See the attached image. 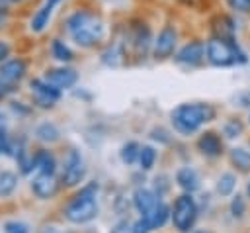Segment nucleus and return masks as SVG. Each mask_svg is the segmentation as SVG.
<instances>
[{
	"mask_svg": "<svg viewBox=\"0 0 250 233\" xmlns=\"http://www.w3.org/2000/svg\"><path fill=\"white\" fill-rule=\"evenodd\" d=\"M66 29L76 41V45L86 47V49L98 45L105 33L104 22L94 12H88V10H76L72 16H68Z\"/></svg>",
	"mask_w": 250,
	"mask_h": 233,
	"instance_id": "1",
	"label": "nucleus"
},
{
	"mask_svg": "<svg viewBox=\"0 0 250 233\" xmlns=\"http://www.w3.org/2000/svg\"><path fill=\"white\" fill-rule=\"evenodd\" d=\"M215 119V108L211 104H182L172 112L174 129L182 135L195 133L203 123Z\"/></svg>",
	"mask_w": 250,
	"mask_h": 233,
	"instance_id": "2",
	"label": "nucleus"
},
{
	"mask_svg": "<svg viewBox=\"0 0 250 233\" xmlns=\"http://www.w3.org/2000/svg\"><path fill=\"white\" fill-rule=\"evenodd\" d=\"M98 184L92 182L84 186L64 208V217L72 223H88L98 215Z\"/></svg>",
	"mask_w": 250,
	"mask_h": 233,
	"instance_id": "3",
	"label": "nucleus"
},
{
	"mask_svg": "<svg viewBox=\"0 0 250 233\" xmlns=\"http://www.w3.org/2000/svg\"><path fill=\"white\" fill-rule=\"evenodd\" d=\"M205 57L213 67H230L246 61V55L238 49L234 39H227L219 35H213L205 43Z\"/></svg>",
	"mask_w": 250,
	"mask_h": 233,
	"instance_id": "4",
	"label": "nucleus"
},
{
	"mask_svg": "<svg viewBox=\"0 0 250 233\" xmlns=\"http://www.w3.org/2000/svg\"><path fill=\"white\" fill-rule=\"evenodd\" d=\"M195 217H197V206H195V200L191 198V194L178 196L174 202V208H172V221H174L176 229L182 233L189 231L195 223Z\"/></svg>",
	"mask_w": 250,
	"mask_h": 233,
	"instance_id": "5",
	"label": "nucleus"
},
{
	"mask_svg": "<svg viewBox=\"0 0 250 233\" xmlns=\"http://www.w3.org/2000/svg\"><path fill=\"white\" fill-rule=\"evenodd\" d=\"M176 43H178V31L172 27V25H164L160 29V33L156 35L154 39V45H152V55L156 61H162V59H168L174 49H176Z\"/></svg>",
	"mask_w": 250,
	"mask_h": 233,
	"instance_id": "6",
	"label": "nucleus"
},
{
	"mask_svg": "<svg viewBox=\"0 0 250 233\" xmlns=\"http://www.w3.org/2000/svg\"><path fill=\"white\" fill-rule=\"evenodd\" d=\"M29 86H31V94H33L35 104L41 106V108H51L61 98V90L55 88L53 84H49L45 78L43 80L41 78H33L29 82Z\"/></svg>",
	"mask_w": 250,
	"mask_h": 233,
	"instance_id": "7",
	"label": "nucleus"
},
{
	"mask_svg": "<svg viewBox=\"0 0 250 233\" xmlns=\"http://www.w3.org/2000/svg\"><path fill=\"white\" fill-rule=\"evenodd\" d=\"M84 161H82V155L78 151H70L66 161H64V166H62V174H61V180L62 184L66 186H76L82 178H84Z\"/></svg>",
	"mask_w": 250,
	"mask_h": 233,
	"instance_id": "8",
	"label": "nucleus"
},
{
	"mask_svg": "<svg viewBox=\"0 0 250 233\" xmlns=\"http://www.w3.org/2000/svg\"><path fill=\"white\" fill-rule=\"evenodd\" d=\"M205 59V43L203 41H189L186 43L178 53H176V63L180 65H188V67H195Z\"/></svg>",
	"mask_w": 250,
	"mask_h": 233,
	"instance_id": "9",
	"label": "nucleus"
},
{
	"mask_svg": "<svg viewBox=\"0 0 250 233\" xmlns=\"http://www.w3.org/2000/svg\"><path fill=\"white\" fill-rule=\"evenodd\" d=\"M45 80L49 84H53L55 88L59 90H66V88H72L78 80V74L74 69H68V67H61V69H51L45 72Z\"/></svg>",
	"mask_w": 250,
	"mask_h": 233,
	"instance_id": "10",
	"label": "nucleus"
},
{
	"mask_svg": "<svg viewBox=\"0 0 250 233\" xmlns=\"http://www.w3.org/2000/svg\"><path fill=\"white\" fill-rule=\"evenodd\" d=\"M25 70H27V67H25V61L23 59L4 61L2 67H0V80L14 88V84H18L25 76Z\"/></svg>",
	"mask_w": 250,
	"mask_h": 233,
	"instance_id": "11",
	"label": "nucleus"
},
{
	"mask_svg": "<svg viewBox=\"0 0 250 233\" xmlns=\"http://www.w3.org/2000/svg\"><path fill=\"white\" fill-rule=\"evenodd\" d=\"M31 188L39 198H51L57 194L59 190V180L55 174H45V172H37L35 178L31 180Z\"/></svg>",
	"mask_w": 250,
	"mask_h": 233,
	"instance_id": "12",
	"label": "nucleus"
},
{
	"mask_svg": "<svg viewBox=\"0 0 250 233\" xmlns=\"http://www.w3.org/2000/svg\"><path fill=\"white\" fill-rule=\"evenodd\" d=\"M131 43H133V49H135L137 57H145V53L150 47V29H148L146 23H139V25L133 27Z\"/></svg>",
	"mask_w": 250,
	"mask_h": 233,
	"instance_id": "13",
	"label": "nucleus"
},
{
	"mask_svg": "<svg viewBox=\"0 0 250 233\" xmlns=\"http://www.w3.org/2000/svg\"><path fill=\"white\" fill-rule=\"evenodd\" d=\"M133 204H135L137 211H139L143 217H146V215L154 210V206L158 204V200H156V194H154V192H150V190H146V188H139V190H135V194H133Z\"/></svg>",
	"mask_w": 250,
	"mask_h": 233,
	"instance_id": "14",
	"label": "nucleus"
},
{
	"mask_svg": "<svg viewBox=\"0 0 250 233\" xmlns=\"http://www.w3.org/2000/svg\"><path fill=\"white\" fill-rule=\"evenodd\" d=\"M197 147L203 155L207 157H219L221 151H223V145H221V139L213 133V131H207L203 133L199 139H197Z\"/></svg>",
	"mask_w": 250,
	"mask_h": 233,
	"instance_id": "15",
	"label": "nucleus"
},
{
	"mask_svg": "<svg viewBox=\"0 0 250 233\" xmlns=\"http://www.w3.org/2000/svg\"><path fill=\"white\" fill-rule=\"evenodd\" d=\"M57 2H59V0H45V4H43V6L37 10V14L31 18V31L39 33V31L45 29V25L49 23V18H51L53 8L57 6Z\"/></svg>",
	"mask_w": 250,
	"mask_h": 233,
	"instance_id": "16",
	"label": "nucleus"
},
{
	"mask_svg": "<svg viewBox=\"0 0 250 233\" xmlns=\"http://www.w3.org/2000/svg\"><path fill=\"white\" fill-rule=\"evenodd\" d=\"M33 168L37 172H45V174H55L57 163L51 151H37L33 155Z\"/></svg>",
	"mask_w": 250,
	"mask_h": 233,
	"instance_id": "17",
	"label": "nucleus"
},
{
	"mask_svg": "<svg viewBox=\"0 0 250 233\" xmlns=\"http://www.w3.org/2000/svg\"><path fill=\"white\" fill-rule=\"evenodd\" d=\"M176 182H178L186 192H189V194L199 188V176H197V172H195L193 168H189V166H184V168L178 170Z\"/></svg>",
	"mask_w": 250,
	"mask_h": 233,
	"instance_id": "18",
	"label": "nucleus"
},
{
	"mask_svg": "<svg viewBox=\"0 0 250 233\" xmlns=\"http://www.w3.org/2000/svg\"><path fill=\"white\" fill-rule=\"evenodd\" d=\"M170 215H172V213H170V208H168L164 202H158V204L154 206V210L145 217V221L148 223L150 229H158V227H162V225L166 223V219H168Z\"/></svg>",
	"mask_w": 250,
	"mask_h": 233,
	"instance_id": "19",
	"label": "nucleus"
},
{
	"mask_svg": "<svg viewBox=\"0 0 250 233\" xmlns=\"http://www.w3.org/2000/svg\"><path fill=\"white\" fill-rule=\"evenodd\" d=\"M123 59H125V51H123V45L121 43H113L109 45L104 55H102V61L107 65V67H119L123 65Z\"/></svg>",
	"mask_w": 250,
	"mask_h": 233,
	"instance_id": "20",
	"label": "nucleus"
},
{
	"mask_svg": "<svg viewBox=\"0 0 250 233\" xmlns=\"http://www.w3.org/2000/svg\"><path fill=\"white\" fill-rule=\"evenodd\" d=\"M217 23H219V25H215V35L227 37V39H234L236 25H234V20H232V18H229V16H219V18H217Z\"/></svg>",
	"mask_w": 250,
	"mask_h": 233,
	"instance_id": "21",
	"label": "nucleus"
},
{
	"mask_svg": "<svg viewBox=\"0 0 250 233\" xmlns=\"http://www.w3.org/2000/svg\"><path fill=\"white\" fill-rule=\"evenodd\" d=\"M230 161L238 170H242V172L250 170V153L246 149H240V147L230 149Z\"/></svg>",
	"mask_w": 250,
	"mask_h": 233,
	"instance_id": "22",
	"label": "nucleus"
},
{
	"mask_svg": "<svg viewBox=\"0 0 250 233\" xmlns=\"http://www.w3.org/2000/svg\"><path fill=\"white\" fill-rule=\"evenodd\" d=\"M18 184V176L10 170H0V198L10 196L16 190Z\"/></svg>",
	"mask_w": 250,
	"mask_h": 233,
	"instance_id": "23",
	"label": "nucleus"
},
{
	"mask_svg": "<svg viewBox=\"0 0 250 233\" xmlns=\"http://www.w3.org/2000/svg\"><path fill=\"white\" fill-rule=\"evenodd\" d=\"M51 53H53V57H55L57 61H61V63L72 61V51H70L68 45H66L64 41H61V39H53V43H51Z\"/></svg>",
	"mask_w": 250,
	"mask_h": 233,
	"instance_id": "24",
	"label": "nucleus"
},
{
	"mask_svg": "<svg viewBox=\"0 0 250 233\" xmlns=\"http://www.w3.org/2000/svg\"><path fill=\"white\" fill-rule=\"evenodd\" d=\"M35 135H37L41 141H45V143H53V141L59 139V129H57L53 123L45 121V123H41V125L35 129Z\"/></svg>",
	"mask_w": 250,
	"mask_h": 233,
	"instance_id": "25",
	"label": "nucleus"
},
{
	"mask_svg": "<svg viewBox=\"0 0 250 233\" xmlns=\"http://www.w3.org/2000/svg\"><path fill=\"white\" fill-rule=\"evenodd\" d=\"M139 153H141V145L135 141H129L121 149V161L125 164H133L135 161H139Z\"/></svg>",
	"mask_w": 250,
	"mask_h": 233,
	"instance_id": "26",
	"label": "nucleus"
},
{
	"mask_svg": "<svg viewBox=\"0 0 250 233\" xmlns=\"http://www.w3.org/2000/svg\"><path fill=\"white\" fill-rule=\"evenodd\" d=\"M154 161H156V151L152 147H148V145L141 147V153H139V164H141V168L143 170L152 168Z\"/></svg>",
	"mask_w": 250,
	"mask_h": 233,
	"instance_id": "27",
	"label": "nucleus"
},
{
	"mask_svg": "<svg viewBox=\"0 0 250 233\" xmlns=\"http://www.w3.org/2000/svg\"><path fill=\"white\" fill-rule=\"evenodd\" d=\"M234 184H236V178H234L230 172H227V174H223V176L219 178V182H217V192H219L221 196H229V194L234 190Z\"/></svg>",
	"mask_w": 250,
	"mask_h": 233,
	"instance_id": "28",
	"label": "nucleus"
},
{
	"mask_svg": "<svg viewBox=\"0 0 250 233\" xmlns=\"http://www.w3.org/2000/svg\"><path fill=\"white\" fill-rule=\"evenodd\" d=\"M244 211H246V202H244L242 196L236 194V196L232 198V202H230V213H232L234 217H242Z\"/></svg>",
	"mask_w": 250,
	"mask_h": 233,
	"instance_id": "29",
	"label": "nucleus"
},
{
	"mask_svg": "<svg viewBox=\"0 0 250 233\" xmlns=\"http://www.w3.org/2000/svg\"><path fill=\"white\" fill-rule=\"evenodd\" d=\"M240 133H242V123H240L238 119H230V121H227V125H225V135H227L229 139L238 137Z\"/></svg>",
	"mask_w": 250,
	"mask_h": 233,
	"instance_id": "30",
	"label": "nucleus"
},
{
	"mask_svg": "<svg viewBox=\"0 0 250 233\" xmlns=\"http://www.w3.org/2000/svg\"><path fill=\"white\" fill-rule=\"evenodd\" d=\"M4 233H27V225L21 221H8L4 225Z\"/></svg>",
	"mask_w": 250,
	"mask_h": 233,
	"instance_id": "31",
	"label": "nucleus"
},
{
	"mask_svg": "<svg viewBox=\"0 0 250 233\" xmlns=\"http://www.w3.org/2000/svg\"><path fill=\"white\" fill-rule=\"evenodd\" d=\"M227 2L236 12H250V0H227Z\"/></svg>",
	"mask_w": 250,
	"mask_h": 233,
	"instance_id": "32",
	"label": "nucleus"
},
{
	"mask_svg": "<svg viewBox=\"0 0 250 233\" xmlns=\"http://www.w3.org/2000/svg\"><path fill=\"white\" fill-rule=\"evenodd\" d=\"M0 153H4V155H10L12 153V145H10V139H8L6 131L0 133Z\"/></svg>",
	"mask_w": 250,
	"mask_h": 233,
	"instance_id": "33",
	"label": "nucleus"
},
{
	"mask_svg": "<svg viewBox=\"0 0 250 233\" xmlns=\"http://www.w3.org/2000/svg\"><path fill=\"white\" fill-rule=\"evenodd\" d=\"M111 233H133V227L129 225V221H119V223L111 229Z\"/></svg>",
	"mask_w": 250,
	"mask_h": 233,
	"instance_id": "34",
	"label": "nucleus"
},
{
	"mask_svg": "<svg viewBox=\"0 0 250 233\" xmlns=\"http://www.w3.org/2000/svg\"><path fill=\"white\" fill-rule=\"evenodd\" d=\"M148 231H150V227H148V223L145 221V217L139 219V221L133 225V233H148Z\"/></svg>",
	"mask_w": 250,
	"mask_h": 233,
	"instance_id": "35",
	"label": "nucleus"
},
{
	"mask_svg": "<svg viewBox=\"0 0 250 233\" xmlns=\"http://www.w3.org/2000/svg\"><path fill=\"white\" fill-rule=\"evenodd\" d=\"M10 55V45L6 41H0V63L6 61V57Z\"/></svg>",
	"mask_w": 250,
	"mask_h": 233,
	"instance_id": "36",
	"label": "nucleus"
},
{
	"mask_svg": "<svg viewBox=\"0 0 250 233\" xmlns=\"http://www.w3.org/2000/svg\"><path fill=\"white\" fill-rule=\"evenodd\" d=\"M10 90H12V86H8L6 82H2V80H0V100H2Z\"/></svg>",
	"mask_w": 250,
	"mask_h": 233,
	"instance_id": "37",
	"label": "nucleus"
},
{
	"mask_svg": "<svg viewBox=\"0 0 250 233\" xmlns=\"http://www.w3.org/2000/svg\"><path fill=\"white\" fill-rule=\"evenodd\" d=\"M41 233H68V231H61L57 227H45V229H41Z\"/></svg>",
	"mask_w": 250,
	"mask_h": 233,
	"instance_id": "38",
	"label": "nucleus"
},
{
	"mask_svg": "<svg viewBox=\"0 0 250 233\" xmlns=\"http://www.w3.org/2000/svg\"><path fill=\"white\" fill-rule=\"evenodd\" d=\"M6 18H8V12L4 10V4H0V23H4Z\"/></svg>",
	"mask_w": 250,
	"mask_h": 233,
	"instance_id": "39",
	"label": "nucleus"
},
{
	"mask_svg": "<svg viewBox=\"0 0 250 233\" xmlns=\"http://www.w3.org/2000/svg\"><path fill=\"white\" fill-rule=\"evenodd\" d=\"M21 0H0V4H18Z\"/></svg>",
	"mask_w": 250,
	"mask_h": 233,
	"instance_id": "40",
	"label": "nucleus"
},
{
	"mask_svg": "<svg viewBox=\"0 0 250 233\" xmlns=\"http://www.w3.org/2000/svg\"><path fill=\"white\" fill-rule=\"evenodd\" d=\"M246 192H248V198H250V182H248V186H246Z\"/></svg>",
	"mask_w": 250,
	"mask_h": 233,
	"instance_id": "41",
	"label": "nucleus"
},
{
	"mask_svg": "<svg viewBox=\"0 0 250 233\" xmlns=\"http://www.w3.org/2000/svg\"><path fill=\"white\" fill-rule=\"evenodd\" d=\"M197 233H211V231H197Z\"/></svg>",
	"mask_w": 250,
	"mask_h": 233,
	"instance_id": "42",
	"label": "nucleus"
},
{
	"mask_svg": "<svg viewBox=\"0 0 250 233\" xmlns=\"http://www.w3.org/2000/svg\"><path fill=\"white\" fill-rule=\"evenodd\" d=\"M248 119H250V116H248Z\"/></svg>",
	"mask_w": 250,
	"mask_h": 233,
	"instance_id": "43",
	"label": "nucleus"
}]
</instances>
